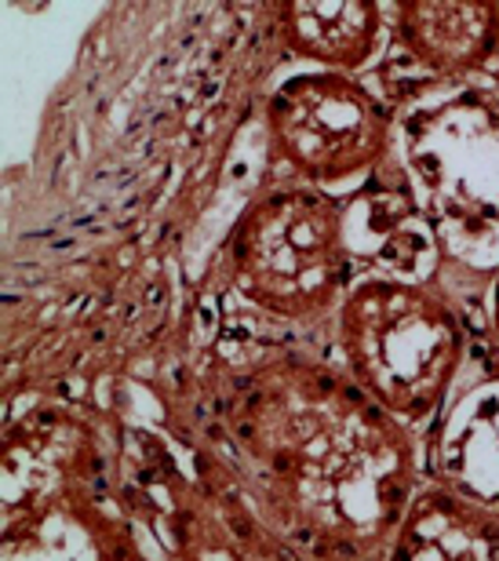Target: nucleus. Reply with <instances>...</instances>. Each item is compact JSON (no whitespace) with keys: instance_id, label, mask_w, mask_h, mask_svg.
I'll use <instances>...</instances> for the list:
<instances>
[{"instance_id":"f257e3e1","label":"nucleus","mask_w":499,"mask_h":561,"mask_svg":"<svg viewBox=\"0 0 499 561\" xmlns=\"http://www.w3.org/2000/svg\"><path fill=\"white\" fill-rule=\"evenodd\" d=\"M223 420L256 514L292 554L383 561L427 478L412 426L303 354L237 376Z\"/></svg>"},{"instance_id":"f03ea898","label":"nucleus","mask_w":499,"mask_h":561,"mask_svg":"<svg viewBox=\"0 0 499 561\" xmlns=\"http://www.w3.org/2000/svg\"><path fill=\"white\" fill-rule=\"evenodd\" d=\"M336 365L419 434L445 412L467 365L470 324L441 280L365 271L332 318Z\"/></svg>"},{"instance_id":"7ed1b4c3","label":"nucleus","mask_w":499,"mask_h":561,"mask_svg":"<svg viewBox=\"0 0 499 561\" xmlns=\"http://www.w3.org/2000/svg\"><path fill=\"white\" fill-rule=\"evenodd\" d=\"M226 277L248 307L296 329L332 324L358 285L347 201L288 179L248 201L226 238Z\"/></svg>"},{"instance_id":"20e7f679","label":"nucleus","mask_w":499,"mask_h":561,"mask_svg":"<svg viewBox=\"0 0 499 561\" xmlns=\"http://www.w3.org/2000/svg\"><path fill=\"white\" fill-rule=\"evenodd\" d=\"M398 110L365 77L306 70L266 99L270 153L288 179L317 190H354L398 153Z\"/></svg>"},{"instance_id":"39448f33","label":"nucleus","mask_w":499,"mask_h":561,"mask_svg":"<svg viewBox=\"0 0 499 561\" xmlns=\"http://www.w3.org/2000/svg\"><path fill=\"white\" fill-rule=\"evenodd\" d=\"M405 168L423 190V208L449 263L452 241L499 238V88L460 92L398 125Z\"/></svg>"},{"instance_id":"423d86ee","label":"nucleus","mask_w":499,"mask_h":561,"mask_svg":"<svg viewBox=\"0 0 499 561\" xmlns=\"http://www.w3.org/2000/svg\"><path fill=\"white\" fill-rule=\"evenodd\" d=\"M383 77H398L390 106L474 84L499 70V0H401L390 4V44Z\"/></svg>"},{"instance_id":"0eeeda50","label":"nucleus","mask_w":499,"mask_h":561,"mask_svg":"<svg viewBox=\"0 0 499 561\" xmlns=\"http://www.w3.org/2000/svg\"><path fill=\"white\" fill-rule=\"evenodd\" d=\"M277 33L292 59L361 77L390 44V4L379 0H288Z\"/></svg>"},{"instance_id":"6e6552de","label":"nucleus","mask_w":499,"mask_h":561,"mask_svg":"<svg viewBox=\"0 0 499 561\" xmlns=\"http://www.w3.org/2000/svg\"><path fill=\"white\" fill-rule=\"evenodd\" d=\"M383 561H499V507L427 474Z\"/></svg>"},{"instance_id":"1a4fd4ad","label":"nucleus","mask_w":499,"mask_h":561,"mask_svg":"<svg viewBox=\"0 0 499 561\" xmlns=\"http://www.w3.org/2000/svg\"><path fill=\"white\" fill-rule=\"evenodd\" d=\"M485 313H489V335L499 346V260L489 271V288H485Z\"/></svg>"}]
</instances>
